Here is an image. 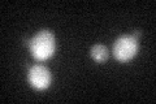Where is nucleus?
Listing matches in <instances>:
<instances>
[{
    "label": "nucleus",
    "mask_w": 156,
    "mask_h": 104,
    "mask_svg": "<svg viewBox=\"0 0 156 104\" xmlns=\"http://www.w3.org/2000/svg\"><path fill=\"white\" fill-rule=\"evenodd\" d=\"M30 52L39 61H44L50 59L56 48L55 35L50 30H41L30 41Z\"/></svg>",
    "instance_id": "f257e3e1"
},
{
    "label": "nucleus",
    "mask_w": 156,
    "mask_h": 104,
    "mask_svg": "<svg viewBox=\"0 0 156 104\" xmlns=\"http://www.w3.org/2000/svg\"><path fill=\"white\" fill-rule=\"evenodd\" d=\"M138 52V41L133 35L120 37L113 44V55L119 61L126 63Z\"/></svg>",
    "instance_id": "f03ea898"
},
{
    "label": "nucleus",
    "mask_w": 156,
    "mask_h": 104,
    "mask_svg": "<svg viewBox=\"0 0 156 104\" xmlns=\"http://www.w3.org/2000/svg\"><path fill=\"white\" fill-rule=\"evenodd\" d=\"M29 83L37 90H44L51 83V73L43 65H34L27 74Z\"/></svg>",
    "instance_id": "7ed1b4c3"
},
{
    "label": "nucleus",
    "mask_w": 156,
    "mask_h": 104,
    "mask_svg": "<svg viewBox=\"0 0 156 104\" xmlns=\"http://www.w3.org/2000/svg\"><path fill=\"white\" fill-rule=\"evenodd\" d=\"M90 53H91V57L98 63H103L108 59V49H107L103 44H95V46L91 48Z\"/></svg>",
    "instance_id": "20e7f679"
},
{
    "label": "nucleus",
    "mask_w": 156,
    "mask_h": 104,
    "mask_svg": "<svg viewBox=\"0 0 156 104\" xmlns=\"http://www.w3.org/2000/svg\"><path fill=\"white\" fill-rule=\"evenodd\" d=\"M140 34H142V33H140V31H139V30H135V33H134V34H133V37H134V38H135V39H136V41H138V38H139V37H140Z\"/></svg>",
    "instance_id": "39448f33"
}]
</instances>
